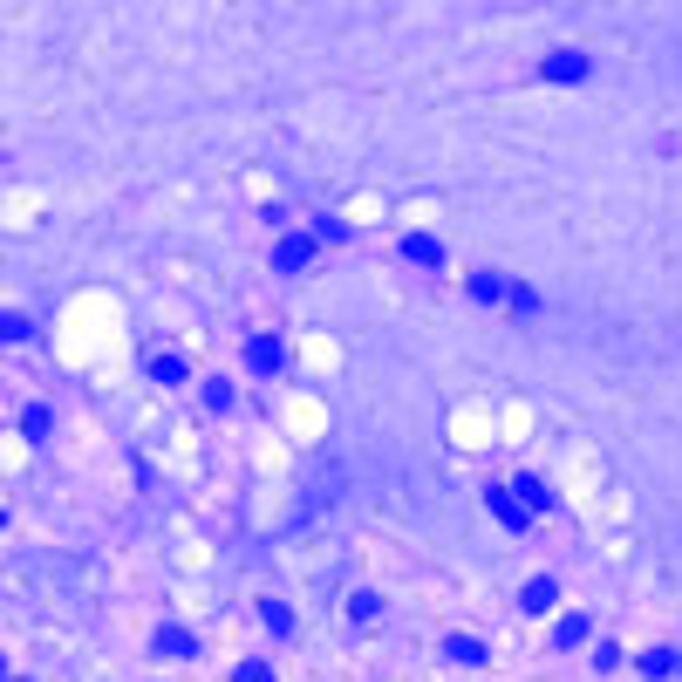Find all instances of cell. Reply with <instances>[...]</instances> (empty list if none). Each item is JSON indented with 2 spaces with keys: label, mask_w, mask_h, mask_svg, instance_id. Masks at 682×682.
<instances>
[{
  "label": "cell",
  "mask_w": 682,
  "mask_h": 682,
  "mask_svg": "<svg viewBox=\"0 0 682 682\" xmlns=\"http://www.w3.org/2000/svg\"><path fill=\"white\" fill-rule=\"evenodd\" d=\"M553 642H560V648H580V642H587V621H580V614H567V621L553 628Z\"/></svg>",
  "instance_id": "obj_14"
},
{
  "label": "cell",
  "mask_w": 682,
  "mask_h": 682,
  "mask_svg": "<svg viewBox=\"0 0 682 682\" xmlns=\"http://www.w3.org/2000/svg\"><path fill=\"white\" fill-rule=\"evenodd\" d=\"M260 621L273 628V635H294V607L287 601H260Z\"/></svg>",
  "instance_id": "obj_13"
},
{
  "label": "cell",
  "mask_w": 682,
  "mask_h": 682,
  "mask_svg": "<svg viewBox=\"0 0 682 682\" xmlns=\"http://www.w3.org/2000/svg\"><path fill=\"white\" fill-rule=\"evenodd\" d=\"M444 655H451V662H464V669H478V662H485V642H471V635H451V642H444Z\"/></svg>",
  "instance_id": "obj_10"
},
{
  "label": "cell",
  "mask_w": 682,
  "mask_h": 682,
  "mask_svg": "<svg viewBox=\"0 0 682 682\" xmlns=\"http://www.w3.org/2000/svg\"><path fill=\"white\" fill-rule=\"evenodd\" d=\"M205 410H232V382H205Z\"/></svg>",
  "instance_id": "obj_17"
},
{
  "label": "cell",
  "mask_w": 682,
  "mask_h": 682,
  "mask_svg": "<svg viewBox=\"0 0 682 682\" xmlns=\"http://www.w3.org/2000/svg\"><path fill=\"white\" fill-rule=\"evenodd\" d=\"M246 369H253V376H280V369H287V348L273 335H253L246 341Z\"/></svg>",
  "instance_id": "obj_1"
},
{
  "label": "cell",
  "mask_w": 682,
  "mask_h": 682,
  "mask_svg": "<svg viewBox=\"0 0 682 682\" xmlns=\"http://www.w3.org/2000/svg\"><path fill=\"white\" fill-rule=\"evenodd\" d=\"M0 335H7V341H28V335H35V321H28V314H7V321H0Z\"/></svg>",
  "instance_id": "obj_16"
},
{
  "label": "cell",
  "mask_w": 682,
  "mask_h": 682,
  "mask_svg": "<svg viewBox=\"0 0 682 682\" xmlns=\"http://www.w3.org/2000/svg\"><path fill=\"white\" fill-rule=\"evenodd\" d=\"M512 498H519V505H526V512H546V485H539V478H512Z\"/></svg>",
  "instance_id": "obj_11"
},
{
  "label": "cell",
  "mask_w": 682,
  "mask_h": 682,
  "mask_svg": "<svg viewBox=\"0 0 682 682\" xmlns=\"http://www.w3.org/2000/svg\"><path fill=\"white\" fill-rule=\"evenodd\" d=\"M539 76L546 82H587V55H580V48H553V55L539 62Z\"/></svg>",
  "instance_id": "obj_2"
},
{
  "label": "cell",
  "mask_w": 682,
  "mask_h": 682,
  "mask_svg": "<svg viewBox=\"0 0 682 682\" xmlns=\"http://www.w3.org/2000/svg\"><path fill=\"white\" fill-rule=\"evenodd\" d=\"M594 669H607V676H614V669H621V648L601 642V648H594Z\"/></svg>",
  "instance_id": "obj_18"
},
{
  "label": "cell",
  "mask_w": 682,
  "mask_h": 682,
  "mask_svg": "<svg viewBox=\"0 0 682 682\" xmlns=\"http://www.w3.org/2000/svg\"><path fill=\"white\" fill-rule=\"evenodd\" d=\"M151 376H157V382H185L191 362H185V355H171V348H157V355H151Z\"/></svg>",
  "instance_id": "obj_9"
},
{
  "label": "cell",
  "mask_w": 682,
  "mask_h": 682,
  "mask_svg": "<svg viewBox=\"0 0 682 682\" xmlns=\"http://www.w3.org/2000/svg\"><path fill=\"white\" fill-rule=\"evenodd\" d=\"M348 614H355V621L369 628V621H376V614H382V601H376V594H348Z\"/></svg>",
  "instance_id": "obj_15"
},
{
  "label": "cell",
  "mask_w": 682,
  "mask_h": 682,
  "mask_svg": "<svg viewBox=\"0 0 682 682\" xmlns=\"http://www.w3.org/2000/svg\"><path fill=\"white\" fill-rule=\"evenodd\" d=\"M307 260H314V239H280V246H273V266H280V273H301Z\"/></svg>",
  "instance_id": "obj_6"
},
{
  "label": "cell",
  "mask_w": 682,
  "mask_h": 682,
  "mask_svg": "<svg viewBox=\"0 0 682 682\" xmlns=\"http://www.w3.org/2000/svg\"><path fill=\"white\" fill-rule=\"evenodd\" d=\"M560 601V580H546V573H539V580H526V587H519V607H526V614H546V607Z\"/></svg>",
  "instance_id": "obj_4"
},
{
  "label": "cell",
  "mask_w": 682,
  "mask_h": 682,
  "mask_svg": "<svg viewBox=\"0 0 682 682\" xmlns=\"http://www.w3.org/2000/svg\"><path fill=\"white\" fill-rule=\"evenodd\" d=\"M676 669H682V655H669V648H648V655H642V676H655V682L676 676Z\"/></svg>",
  "instance_id": "obj_12"
},
{
  "label": "cell",
  "mask_w": 682,
  "mask_h": 682,
  "mask_svg": "<svg viewBox=\"0 0 682 682\" xmlns=\"http://www.w3.org/2000/svg\"><path fill=\"white\" fill-rule=\"evenodd\" d=\"M232 682H273V669H266V662H239V676Z\"/></svg>",
  "instance_id": "obj_19"
},
{
  "label": "cell",
  "mask_w": 682,
  "mask_h": 682,
  "mask_svg": "<svg viewBox=\"0 0 682 682\" xmlns=\"http://www.w3.org/2000/svg\"><path fill=\"white\" fill-rule=\"evenodd\" d=\"M7 682H28V676H7Z\"/></svg>",
  "instance_id": "obj_20"
},
{
  "label": "cell",
  "mask_w": 682,
  "mask_h": 682,
  "mask_svg": "<svg viewBox=\"0 0 682 682\" xmlns=\"http://www.w3.org/2000/svg\"><path fill=\"white\" fill-rule=\"evenodd\" d=\"M157 655H178V662H185V655H198V635L178 628V621H164V628H157Z\"/></svg>",
  "instance_id": "obj_5"
},
{
  "label": "cell",
  "mask_w": 682,
  "mask_h": 682,
  "mask_svg": "<svg viewBox=\"0 0 682 682\" xmlns=\"http://www.w3.org/2000/svg\"><path fill=\"white\" fill-rule=\"evenodd\" d=\"M403 260H410V266H437V260H444V246H437L430 232H410V239H403Z\"/></svg>",
  "instance_id": "obj_8"
},
{
  "label": "cell",
  "mask_w": 682,
  "mask_h": 682,
  "mask_svg": "<svg viewBox=\"0 0 682 682\" xmlns=\"http://www.w3.org/2000/svg\"><path fill=\"white\" fill-rule=\"evenodd\" d=\"M471 301H485V307L512 301V280H498V273H471Z\"/></svg>",
  "instance_id": "obj_7"
},
{
  "label": "cell",
  "mask_w": 682,
  "mask_h": 682,
  "mask_svg": "<svg viewBox=\"0 0 682 682\" xmlns=\"http://www.w3.org/2000/svg\"><path fill=\"white\" fill-rule=\"evenodd\" d=\"M485 505H492V519H498L505 532H526V526H532V512H526L512 492H505V485H492V492H485Z\"/></svg>",
  "instance_id": "obj_3"
}]
</instances>
